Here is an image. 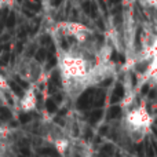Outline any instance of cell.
<instances>
[{"mask_svg":"<svg viewBox=\"0 0 157 157\" xmlns=\"http://www.w3.org/2000/svg\"><path fill=\"white\" fill-rule=\"evenodd\" d=\"M36 92L33 88H29L26 92L24 94V97L21 98L19 106L24 112H32L36 109Z\"/></svg>","mask_w":157,"mask_h":157,"instance_id":"cell-5","label":"cell"},{"mask_svg":"<svg viewBox=\"0 0 157 157\" xmlns=\"http://www.w3.org/2000/svg\"><path fill=\"white\" fill-rule=\"evenodd\" d=\"M17 71H18L19 76L22 78H25L26 81H29L30 84L39 83L44 76L43 66H41V63L39 62V61H36L35 58H28L24 62H21Z\"/></svg>","mask_w":157,"mask_h":157,"instance_id":"cell-4","label":"cell"},{"mask_svg":"<svg viewBox=\"0 0 157 157\" xmlns=\"http://www.w3.org/2000/svg\"><path fill=\"white\" fill-rule=\"evenodd\" d=\"M94 63L87 61L77 52L72 50H61L58 52V69H59L61 80H76V78H84L87 81V75ZM88 84V81H87ZM90 87V86H88Z\"/></svg>","mask_w":157,"mask_h":157,"instance_id":"cell-2","label":"cell"},{"mask_svg":"<svg viewBox=\"0 0 157 157\" xmlns=\"http://www.w3.org/2000/svg\"><path fill=\"white\" fill-rule=\"evenodd\" d=\"M123 112V119L119 125L121 135L132 144L142 142L153 125L152 114L147 112L145 103H134Z\"/></svg>","mask_w":157,"mask_h":157,"instance_id":"cell-1","label":"cell"},{"mask_svg":"<svg viewBox=\"0 0 157 157\" xmlns=\"http://www.w3.org/2000/svg\"><path fill=\"white\" fill-rule=\"evenodd\" d=\"M57 30L61 35L72 37L73 41H78V43L86 41L95 36L94 30L90 29L88 26H86L83 24H78V22H62V24H58Z\"/></svg>","mask_w":157,"mask_h":157,"instance_id":"cell-3","label":"cell"},{"mask_svg":"<svg viewBox=\"0 0 157 157\" xmlns=\"http://www.w3.org/2000/svg\"><path fill=\"white\" fill-rule=\"evenodd\" d=\"M156 84H157V83H156Z\"/></svg>","mask_w":157,"mask_h":157,"instance_id":"cell-6","label":"cell"}]
</instances>
